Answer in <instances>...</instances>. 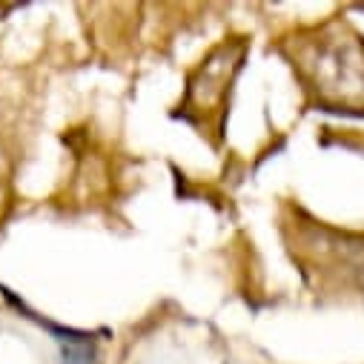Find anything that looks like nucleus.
Here are the masks:
<instances>
[{"label":"nucleus","mask_w":364,"mask_h":364,"mask_svg":"<svg viewBox=\"0 0 364 364\" xmlns=\"http://www.w3.org/2000/svg\"><path fill=\"white\" fill-rule=\"evenodd\" d=\"M46 327L58 336V344L63 347V364H98L95 344H92L89 336L72 333V330H60V327H52V324H46Z\"/></svg>","instance_id":"obj_1"}]
</instances>
